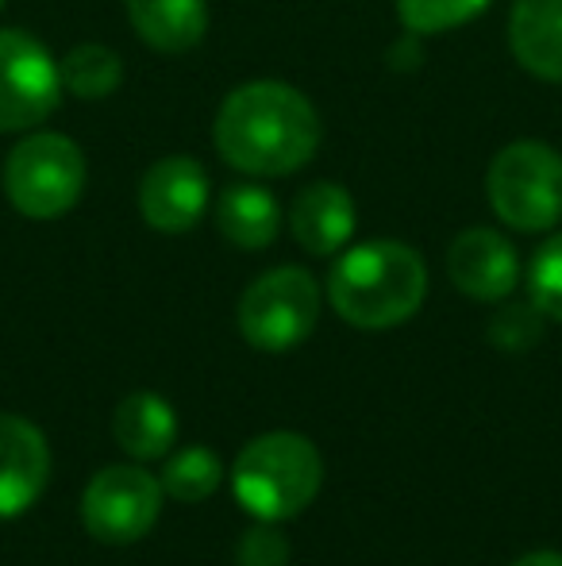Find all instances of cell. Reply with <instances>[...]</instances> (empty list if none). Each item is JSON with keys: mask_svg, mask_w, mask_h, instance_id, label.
I'll return each mask as SVG.
<instances>
[{"mask_svg": "<svg viewBox=\"0 0 562 566\" xmlns=\"http://www.w3.org/2000/svg\"><path fill=\"white\" fill-rule=\"evenodd\" d=\"M220 158L255 178L297 174L320 147V116L285 82H247L224 97L212 127Z\"/></svg>", "mask_w": 562, "mask_h": 566, "instance_id": "obj_1", "label": "cell"}, {"mask_svg": "<svg viewBox=\"0 0 562 566\" xmlns=\"http://www.w3.org/2000/svg\"><path fill=\"white\" fill-rule=\"evenodd\" d=\"M427 293L424 259L397 239L359 243L331 266L328 297L347 324L385 332L416 316Z\"/></svg>", "mask_w": 562, "mask_h": 566, "instance_id": "obj_2", "label": "cell"}, {"mask_svg": "<svg viewBox=\"0 0 562 566\" xmlns=\"http://www.w3.org/2000/svg\"><path fill=\"white\" fill-rule=\"evenodd\" d=\"M324 462L312 440L297 432H266L240 451L232 467L235 501L255 521L282 524L305 513L320 493Z\"/></svg>", "mask_w": 562, "mask_h": 566, "instance_id": "obj_3", "label": "cell"}, {"mask_svg": "<svg viewBox=\"0 0 562 566\" xmlns=\"http://www.w3.org/2000/svg\"><path fill=\"white\" fill-rule=\"evenodd\" d=\"M85 155L74 139L59 132H35L15 143L4 163V193L12 209L28 220H59L82 201Z\"/></svg>", "mask_w": 562, "mask_h": 566, "instance_id": "obj_4", "label": "cell"}, {"mask_svg": "<svg viewBox=\"0 0 562 566\" xmlns=\"http://www.w3.org/2000/svg\"><path fill=\"white\" fill-rule=\"evenodd\" d=\"M486 197L517 231H551L562 220V155L540 139L509 143L489 163Z\"/></svg>", "mask_w": 562, "mask_h": 566, "instance_id": "obj_5", "label": "cell"}, {"mask_svg": "<svg viewBox=\"0 0 562 566\" xmlns=\"http://www.w3.org/2000/svg\"><path fill=\"white\" fill-rule=\"evenodd\" d=\"M320 316L316 277L300 266H278L247 285L240 301V332L258 350H289L305 343Z\"/></svg>", "mask_w": 562, "mask_h": 566, "instance_id": "obj_6", "label": "cell"}, {"mask_svg": "<svg viewBox=\"0 0 562 566\" xmlns=\"http://www.w3.org/2000/svg\"><path fill=\"white\" fill-rule=\"evenodd\" d=\"M62 66L28 31H0V135L31 132L59 108Z\"/></svg>", "mask_w": 562, "mask_h": 566, "instance_id": "obj_7", "label": "cell"}, {"mask_svg": "<svg viewBox=\"0 0 562 566\" xmlns=\"http://www.w3.org/2000/svg\"><path fill=\"white\" fill-rule=\"evenodd\" d=\"M162 513V482L142 467H105L82 497L85 532L100 544H136Z\"/></svg>", "mask_w": 562, "mask_h": 566, "instance_id": "obj_8", "label": "cell"}, {"mask_svg": "<svg viewBox=\"0 0 562 566\" xmlns=\"http://www.w3.org/2000/svg\"><path fill=\"white\" fill-rule=\"evenodd\" d=\"M209 209V174L197 158L170 155L147 170L139 186V212L155 231L181 235Z\"/></svg>", "mask_w": 562, "mask_h": 566, "instance_id": "obj_9", "label": "cell"}, {"mask_svg": "<svg viewBox=\"0 0 562 566\" xmlns=\"http://www.w3.org/2000/svg\"><path fill=\"white\" fill-rule=\"evenodd\" d=\"M51 478L46 436L28 417L0 412V521L28 513Z\"/></svg>", "mask_w": 562, "mask_h": 566, "instance_id": "obj_10", "label": "cell"}, {"mask_svg": "<svg viewBox=\"0 0 562 566\" xmlns=\"http://www.w3.org/2000/svg\"><path fill=\"white\" fill-rule=\"evenodd\" d=\"M447 274L458 293L474 301H505L520 282L517 247L494 228H470L450 243Z\"/></svg>", "mask_w": 562, "mask_h": 566, "instance_id": "obj_11", "label": "cell"}, {"mask_svg": "<svg viewBox=\"0 0 562 566\" xmlns=\"http://www.w3.org/2000/svg\"><path fill=\"white\" fill-rule=\"evenodd\" d=\"M293 239L308 254H336L354 235V201L336 181H312L297 193L289 209Z\"/></svg>", "mask_w": 562, "mask_h": 566, "instance_id": "obj_12", "label": "cell"}, {"mask_svg": "<svg viewBox=\"0 0 562 566\" xmlns=\"http://www.w3.org/2000/svg\"><path fill=\"white\" fill-rule=\"evenodd\" d=\"M517 62L543 82H562V0H517L509 15Z\"/></svg>", "mask_w": 562, "mask_h": 566, "instance_id": "obj_13", "label": "cell"}, {"mask_svg": "<svg viewBox=\"0 0 562 566\" xmlns=\"http://www.w3.org/2000/svg\"><path fill=\"white\" fill-rule=\"evenodd\" d=\"M136 35L150 51L185 54L209 31V4L204 0H124Z\"/></svg>", "mask_w": 562, "mask_h": 566, "instance_id": "obj_14", "label": "cell"}, {"mask_svg": "<svg viewBox=\"0 0 562 566\" xmlns=\"http://www.w3.org/2000/svg\"><path fill=\"white\" fill-rule=\"evenodd\" d=\"M216 228L240 251H263L278 239L282 209L263 186H227L216 205Z\"/></svg>", "mask_w": 562, "mask_h": 566, "instance_id": "obj_15", "label": "cell"}, {"mask_svg": "<svg viewBox=\"0 0 562 566\" xmlns=\"http://www.w3.org/2000/svg\"><path fill=\"white\" fill-rule=\"evenodd\" d=\"M116 443L139 462L162 459L173 448V436H178V417L158 394H131L116 405L113 420Z\"/></svg>", "mask_w": 562, "mask_h": 566, "instance_id": "obj_16", "label": "cell"}, {"mask_svg": "<svg viewBox=\"0 0 562 566\" xmlns=\"http://www.w3.org/2000/svg\"><path fill=\"white\" fill-rule=\"evenodd\" d=\"M124 82V62L113 46L105 43H82L66 54L62 62V85L74 93L77 101H105L120 90Z\"/></svg>", "mask_w": 562, "mask_h": 566, "instance_id": "obj_17", "label": "cell"}, {"mask_svg": "<svg viewBox=\"0 0 562 566\" xmlns=\"http://www.w3.org/2000/svg\"><path fill=\"white\" fill-rule=\"evenodd\" d=\"M220 478H224V467L209 448H185L178 454H170L162 467V493L178 501H204L220 490Z\"/></svg>", "mask_w": 562, "mask_h": 566, "instance_id": "obj_18", "label": "cell"}, {"mask_svg": "<svg viewBox=\"0 0 562 566\" xmlns=\"http://www.w3.org/2000/svg\"><path fill=\"white\" fill-rule=\"evenodd\" d=\"M489 0H397V15L413 35H443L478 20Z\"/></svg>", "mask_w": 562, "mask_h": 566, "instance_id": "obj_19", "label": "cell"}, {"mask_svg": "<svg viewBox=\"0 0 562 566\" xmlns=\"http://www.w3.org/2000/svg\"><path fill=\"white\" fill-rule=\"evenodd\" d=\"M528 293H532L536 313L562 324V231L536 251L532 266H528Z\"/></svg>", "mask_w": 562, "mask_h": 566, "instance_id": "obj_20", "label": "cell"}, {"mask_svg": "<svg viewBox=\"0 0 562 566\" xmlns=\"http://www.w3.org/2000/svg\"><path fill=\"white\" fill-rule=\"evenodd\" d=\"M285 563H289L285 536L274 532L271 521H258V528L247 532L240 544V566H285Z\"/></svg>", "mask_w": 562, "mask_h": 566, "instance_id": "obj_21", "label": "cell"}, {"mask_svg": "<svg viewBox=\"0 0 562 566\" xmlns=\"http://www.w3.org/2000/svg\"><path fill=\"white\" fill-rule=\"evenodd\" d=\"M512 566H562V555L559 552H532L524 559H517Z\"/></svg>", "mask_w": 562, "mask_h": 566, "instance_id": "obj_22", "label": "cell"}, {"mask_svg": "<svg viewBox=\"0 0 562 566\" xmlns=\"http://www.w3.org/2000/svg\"><path fill=\"white\" fill-rule=\"evenodd\" d=\"M0 12H4V0H0Z\"/></svg>", "mask_w": 562, "mask_h": 566, "instance_id": "obj_23", "label": "cell"}]
</instances>
